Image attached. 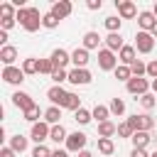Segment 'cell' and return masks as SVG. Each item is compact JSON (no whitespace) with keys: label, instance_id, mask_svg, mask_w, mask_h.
Wrapping results in <instances>:
<instances>
[{"label":"cell","instance_id":"e575fe53","mask_svg":"<svg viewBox=\"0 0 157 157\" xmlns=\"http://www.w3.org/2000/svg\"><path fill=\"white\" fill-rule=\"evenodd\" d=\"M64 108H66V110H74V113H76V110L81 108V98H78L76 93H69V96H66V103H64Z\"/></svg>","mask_w":157,"mask_h":157},{"label":"cell","instance_id":"4316f807","mask_svg":"<svg viewBox=\"0 0 157 157\" xmlns=\"http://www.w3.org/2000/svg\"><path fill=\"white\" fill-rule=\"evenodd\" d=\"M98 152L105 155V157H110V155L115 152V142H113V137H98Z\"/></svg>","mask_w":157,"mask_h":157},{"label":"cell","instance_id":"bcb514c9","mask_svg":"<svg viewBox=\"0 0 157 157\" xmlns=\"http://www.w3.org/2000/svg\"><path fill=\"white\" fill-rule=\"evenodd\" d=\"M86 7H88V10H101L103 2H101V0H86Z\"/></svg>","mask_w":157,"mask_h":157},{"label":"cell","instance_id":"cb8c5ba5","mask_svg":"<svg viewBox=\"0 0 157 157\" xmlns=\"http://www.w3.org/2000/svg\"><path fill=\"white\" fill-rule=\"evenodd\" d=\"M66 137H69V132H66V128L59 123V125H52V132H49V140L52 142H66Z\"/></svg>","mask_w":157,"mask_h":157},{"label":"cell","instance_id":"8fae6325","mask_svg":"<svg viewBox=\"0 0 157 157\" xmlns=\"http://www.w3.org/2000/svg\"><path fill=\"white\" fill-rule=\"evenodd\" d=\"M49 12H52V15H54V17L61 22L64 17H69V15L74 12V5H71L69 0H56V2L52 5V10H49Z\"/></svg>","mask_w":157,"mask_h":157},{"label":"cell","instance_id":"d6a6232c","mask_svg":"<svg viewBox=\"0 0 157 157\" xmlns=\"http://www.w3.org/2000/svg\"><path fill=\"white\" fill-rule=\"evenodd\" d=\"M108 108H110V115H123L125 113V101L123 98H110Z\"/></svg>","mask_w":157,"mask_h":157},{"label":"cell","instance_id":"ac0fdd59","mask_svg":"<svg viewBox=\"0 0 157 157\" xmlns=\"http://www.w3.org/2000/svg\"><path fill=\"white\" fill-rule=\"evenodd\" d=\"M103 42H105V47H108L110 52H115V54H118V52L125 47V42H123V37H120V32H113V34H108Z\"/></svg>","mask_w":157,"mask_h":157},{"label":"cell","instance_id":"4fadbf2b","mask_svg":"<svg viewBox=\"0 0 157 157\" xmlns=\"http://www.w3.org/2000/svg\"><path fill=\"white\" fill-rule=\"evenodd\" d=\"M118 61L123 66H132V61H137V49L135 44H125L120 52H118Z\"/></svg>","mask_w":157,"mask_h":157},{"label":"cell","instance_id":"ba28073f","mask_svg":"<svg viewBox=\"0 0 157 157\" xmlns=\"http://www.w3.org/2000/svg\"><path fill=\"white\" fill-rule=\"evenodd\" d=\"M135 49H137V54H150L155 49V37L150 32H137L135 34Z\"/></svg>","mask_w":157,"mask_h":157},{"label":"cell","instance_id":"11a10c76","mask_svg":"<svg viewBox=\"0 0 157 157\" xmlns=\"http://www.w3.org/2000/svg\"><path fill=\"white\" fill-rule=\"evenodd\" d=\"M150 157H157V152H152V155H150Z\"/></svg>","mask_w":157,"mask_h":157},{"label":"cell","instance_id":"9a60e30c","mask_svg":"<svg viewBox=\"0 0 157 157\" xmlns=\"http://www.w3.org/2000/svg\"><path fill=\"white\" fill-rule=\"evenodd\" d=\"M91 61V56H88V49H83V47H76L74 52H71V64H74V69H86V64Z\"/></svg>","mask_w":157,"mask_h":157},{"label":"cell","instance_id":"f1b7e54d","mask_svg":"<svg viewBox=\"0 0 157 157\" xmlns=\"http://www.w3.org/2000/svg\"><path fill=\"white\" fill-rule=\"evenodd\" d=\"M105 29H108V34H113V32H120V25H123V20L118 17V15H110V17H105Z\"/></svg>","mask_w":157,"mask_h":157},{"label":"cell","instance_id":"5b68a950","mask_svg":"<svg viewBox=\"0 0 157 157\" xmlns=\"http://www.w3.org/2000/svg\"><path fill=\"white\" fill-rule=\"evenodd\" d=\"M125 88H128V93H132V96H145V93H150V88H152V81H147L145 76H132L128 83H125Z\"/></svg>","mask_w":157,"mask_h":157},{"label":"cell","instance_id":"f546056e","mask_svg":"<svg viewBox=\"0 0 157 157\" xmlns=\"http://www.w3.org/2000/svg\"><path fill=\"white\" fill-rule=\"evenodd\" d=\"M91 113H93V118H96L98 123H105V120L110 118V108H108V105H101V103H98Z\"/></svg>","mask_w":157,"mask_h":157},{"label":"cell","instance_id":"83f0119b","mask_svg":"<svg viewBox=\"0 0 157 157\" xmlns=\"http://www.w3.org/2000/svg\"><path fill=\"white\" fill-rule=\"evenodd\" d=\"M22 71H25V76L39 74V59H34V56H27V59L22 61Z\"/></svg>","mask_w":157,"mask_h":157},{"label":"cell","instance_id":"4dcf8cb0","mask_svg":"<svg viewBox=\"0 0 157 157\" xmlns=\"http://www.w3.org/2000/svg\"><path fill=\"white\" fill-rule=\"evenodd\" d=\"M74 120H76L78 125H88V123L93 120V113H91V110H86V108H78V110L74 113Z\"/></svg>","mask_w":157,"mask_h":157},{"label":"cell","instance_id":"c3c4849f","mask_svg":"<svg viewBox=\"0 0 157 157\" xmlns=\"http://www.w3.org/2000/svg\"><path fill=\"white\" fill-rule=\"evenodd\" d=\"M2 47H7V32L5 29H0V49Z\"/></svg>","mask_w":157,"mask_h":157},{"label":"cell","instance_id":"f907efd6","mask_svg":"<svg viewBox=\"0 0 157 157\" xmlns=\"http://www.w3.org/2000/svg\"><path fill=\"white\" fill-rule=\"evenodd\" d=\"M78 157H93V152H88V150H83V152H78Z\"/></svg>","mask_w":157,"mask_h":157},{"label":"cell","instance_id":"816d5d0a","mask_svg":"<svg viewBox=\"0 0 157 157\" xmlns=\"http://www.w3.org/2000/svg\"><path fill=\"white\" fill-rule=\"evenodd\" d=\"M152 37H157V22H155V27H152V32H150Z\"/></svg>","mask_w":157,"mask_h":157},{"label":"cell","instance_id":"836d02e7","mask_svg":"<svg viewBox=\"0 0 157 157\" xmlns=\"http://www.w3.org/2000/svg\"><path fill=\"white\" fill-rule=\"evenodd\" d=\"M113 74H115V78H118V81H125V83L132 78V71H130V66H123V64H118V69H115Z\"/></svg>","mask_w":157,"mask_h":157},{"label":"cell","instance_id":"f35d334b","mask_svg":"<svg viewBox=\"0 0 157 157\" xmlns=\"http://www.w3.org/2000/svg\"><path fill=\"white\" fill-rule=\"evenodd\" d=\"M52 78H54V86H61V81H69V71L66 69H54Z\"/></svg>","mask_w":157,"mask_h":157},{"label":"cell","instance_id":"d4e9b609","mask_svg":"<svg viewBox=\"0 0 157 157\" xmlns=\"http://www.w3.org/2000/svg\"><path fill=\"white\" fill-rule=\"evenodd\" d=\"M98 44H101V34L98 32H86L83 34V44H81L83 49L91 52V49H98Z\"/></svg>","mask_w":157,"mask_h":157},{"label":"cell","instance_id":"ab89813d","mask_svg":"<svg viewBox=\"0 0 157 157\" xmlns=\"http://www.w3.org/2000/svg\"><path fill=\"white\" fill-rule=\"evenodd\" d=\"M132 135H135V130H132V128H130V123H128V120H125V123H120V125H118V137H128V140H130V137H132Z\"/></svg>","mask_w":157,"mask_h":157},{"label":"cell","instance_id":"7a4b0ae2","mask_svg":"<svg viewBox=\"0 0 157 157\" xmlns=\"http://www.w3.org/2000/svg\"><path fill=\"white\" fill-rule=\"evenodd\" d=\"M128 123H130V128L135 130V132H150L152 128H155V118L152 115H147V113H135V115H130L128 118Z\"/></svg>","mask_w":157,"mask_h":157},{"label":"cell","instance_id":"7dc6e473","mask_svg":"<svg viewBox=\"0 0 157 157\" xmlns=\"http://www.w3.org/2000/svg\"><path fill=\"white\" fill-rule=\"evenodd\" d=\"M130 157H150V155H147V150H137V147H132Z\"/></svg>","mask_w":157,"mask_h":157},{"label":"cell","instance_id":"7c38bea8","mask_svg":"<svg viewBox=\"0 0 157 157\" xmlns=\"http://www.w3.org/2000/svg\"><path fill=\"white\" fill-rule=\"evenodd\" d=\"M91 71L88 69H71L69 71V83H74V86H86V83H91Z\"/></svg>","mask_w":157,"mask_h":157},{"label":"cell","instance_id":"30bf717a","mask_svg":"<svg viewBox=\"0 0 157 157\" xmlns=\"http://www.w3.org/2000/svg\"><path fill=\"white\" fill-rule=\"evenodd\" d=\"M12 105L25 113V110H29V108L37 105V103H34V98H32L27 91H15V93H12Z\"/></svg>","mask_w":157,"mask_h":157},{"label":"cell","instance_id":"8d00e7d4","mask_svg":"<svg viewBox=\"0 0 157 157\" xmlns=\"http://www.w3.org/2000/svg\"><path fill=\"white\" fill-rule=\"evenodd\" d=\"M130 71H132V76H147V64L142 59H137V61H132Z\"/></svg>","mask_w":157,"mask_h":157},{"label":"cell","instance_id":"d6986e66","mask_svg":"<svg viewBox=\"0 0 157 157\" xmlns=\"http://www.w3.org/2000/svg\"><path fill=\"white\" fill-rule=\"evenodd\" d=\"M15 59H17V49H15L12 44H7V47L0 49V61H2L5 66H15Z\"/></svg>","mask_w":157,"mask_h":157},{"label":"cell","instance_id":"60d3db41","mask_svg":"<svg viewBox=\"0 0 157 157\" xmlns=\"http://www.w3.org/2000/svg\"><path fill=\"white\" fill-rule=\"evenodd\" d=\"M39 74H47V76L54 74V64H52V59H39Z\"/></svg>","mask_w":157,"mask_h":157},{"label":"cell","instance_id":"2e32d148","mask_svg":"<svg viewBox=\"0 0 157 157\" xmlns=\"http://www.w3.org/2000/svg\"><path fill=\"white\" fill-rule=\"evenodd\" d=\"M155 22H157V17L152 15V10H142V12L137 15V25H140V32H152Z\"/></svg>","mask_w":157,"mask_h":157},{"label":"cell","instance_id":"ee69618b","mask_svg":"<svg viewBox=\"0 0 157 157\" xmlns=\"http://www.w3.org/2000/svg\"><path fill=\"white\" fill-rule=\"evenodd\" d=\"M15 25H17V20H0V29H5V32L12 29Z\"/></svg>","mask_w":157,"mask_h":157},{"label":"cell","instance_id":"d590c367","mask_svg":"<svg viewBox=\"0 0 157 157\" xmlns=\"http://www.w3.org/2000/svg\"><path fill=\"white\" fill-rule=\"evenodd\" d=\"M137 101H140V105H142L145 110H152V108L157 105V98H155V93H145V96H140Z\"/></svg>","mask_w":157,"mask_h":157},{"label":"cell","instance_id":"74e56055","mask_svg":"<svg viewBox=\"0 0 157 157\" xmlns=\"http://www.w3.org/2000/svg\"><path fill=\"white\" fill-rule=\"evenodd\" d=\"M42 27H47V29H56V27H59V20H56L52 12H44V17H42Z\"/></svg>","mask_w":157,"mask_h":157},{"label":"cell","instance_id":"52a82bcc","mask_svg":"<svg viewBox=\"0 0 157 157\" xmlns=\"http://www.w3.org/2000/svg\"><path fill=\"white\" fill-rule=\"evenodd\" d=\"M49 132H52V125L44 123V120H39V123L32 125V130H29V140H34L37 145H44V140H49Z\"/></svg>","mask_w":157,"mask_h":157},{"label":"cell","instance_id":"1f68e13d","mask_svg":"<svg viewBox=\"0 0 157 157\" xmlns=\"http://www.w3.org/2000/svg\"><path fill=\"white\" fill-rule=\"evenodd\" d=\"M15 15H17V10H15L12 2H2L0 5V20H15Z\"/></svg>","mask_w":157,"mask_h":157},{"label":"cell","instance_id":"f6af8a7d","mask_svg":"<svg viewBox=\"0 0 157 157\" xmlns=\"http://www.w3.org/2000/svg\"><path fill=\"white\" fill-rule=\"evenodd\" d=\"M0 157H17V152H15L10 145H5V147L0 150Z\"/></svg>","mask_w":157,"mask_h":157},{"label":"cell","instance_id":"7402d4cb","mask_svg":"<svg viewBox=\"0 0 157 157\" xmlns=\"http://www.w3.org/2000/svg\"><path fill=\"white\" fill-rule=\"evenodd\" d=\"M22 118H25L27 123H32V125H34V123H39V120H44V110H42L39 105H32L29 110H25V113H22Z\"/></svg>","mask_w":157,"mask_h":157},{"label":"cell","instance_id":"681fc988","mask_svg":"<svg viewBox=\"0 0 157 157\" xmlns=\"http://www.w3.org/2000/svg\"><path fill=\"white\" fill-rule=\"evenodd\" d=\"M69 155H71L69 150H54L52 152V157H69Z\"/></svg>","mask_w":157,"mask_h":157},{"label":"cell","instance_id":"5bb4252c","mask_svg":"<svg viewBox=\"0 0 157 157\" xmlns=\"http://www.w3.org/2000/svg\"><path fill=\"white\" fill-rule=\"evenodd\" d=\"M66 96H69V91H64L61 86H52V88L47 91V98H49V103H52V105H59V108H64V103H66Z\"/></svg>","mask_w":157,"mask_h":157},{"label":"cell","instance_id":"8992f818","mask_svg":"<svg viewBox=\"0 0 157 157\" xmlns=\"http://www.w3.org/2000/svg\"><path fill=\"white\" fill-rule=\"evenodd\" d=\"M2 81L5 83H10V86H20L22 81H25V71H22V66H2Z\"/></svg>","mask_w":157,"mask_h":157},{"label":"cell","instance_id":"f5cc1de1","mask_svg":"<svg viewBox=\"0 0 157 157\" xmlns=\"http://www.w3.org/2000/svg\"><path fill=\"white\" fill-rule=\"evenodd\" d=\"M152 93H157V78L152 81Z\"/></svg>","mask_w":157,"mask_h":157},{"label":"cell","instance_id":"7bdbcfd3","mask_svg":"<svg viewBox=\"0 0 157 157\" xmlns=\"http://www.w3.org/2000/svg\"><path fill=\"white\" fill-rule=\"evenodd\" d=\"M147 76H150V78H152V81H155V78H157V59H152V61H150V64H147Z\"/></svg>","mask_w":157,"mask_h":157},{"label":"cell","instance_id":"b9f144b4","mask_svg":"<svg viewBox=\"0 0 157 157\" xmlns=\"http://www.w3.org/2000/svg\"><path fill=\"white\" fill-rule=\"evenodd\" d=\"M52 152H54V150H49L47 145H34L32 157H52Z\"/></svg>","mask_w":157,"mask_h":157},{"label":"cell","instance_id":"603a6c76","mask_svg":"<svg viewBox=\"0 0 157 157\" xmlns=\"http://www.w3.org/2000/svg\"><path fill=\"white\" fill-rule=\"evenodd\" d=\"M113 135H118V125L113 120L98 123V137H113Z\"/></svg>","mask_w":157,"mask_h":157},{"label":"cell","instance_id":"db71d44e","mask_svg":"<svg viewBox=\"0 0 157 157\" xmlns=\"http://www.w3.org/2000/svg\"><path fill=\"white\" fill-rule=\"evenodd\" d=\"M152 15H155V17H157V2H155V7H152Z\"/></svg>","mask_w":157,"mask_h":157},{"label":"cell","instance_id":"3957f363","mask_svg":"<svg viewBox=\"0 0 157 157\" xmlns=\"http://www.w3.org/2000/svg\"><path fill=\"white\" fill-rule=\"evenodd\" d=\"M86 142H88V135L86 132H81V130H76V132H69V137H66V147L64 150H69V152H74V155H78V152H83L86 150Z\"/></svg>","mask_w":157,"mask_h":157},{"label":"cell","instance_id":"6da1fadb","mask_svg":"<svg viewBox=\"0 0 157 157\" xmlns=\"http://www.w3.org/2000/svg\"><path fill=\"white\" fill-rule=\"evenodd\" d=\"M42 17H44V15H39L37 7H20L17 15H15V20L20 22V27H22L25 32H37V29L42 27Z\"/></svg>","mask_w":157,"mask_h":157},{"label":"cell","instance_id":"484cf974","mask_svg":"<svg viewBox=\"0 0 157 157\" xmlns=\"http://www.w3.org/2000/svg\"><path fill=\"white\" fill-rule=\"evenodd\" d=\"M150 140H152V135H150V132H135V135L130 137L132 147H137V150H145V147L150 145Z\"/></svg>","mask_w":157,"mask_h":157},{"label":"cell","instance_id":"44dd1931","mask_svg":"<svg viewBox=\"0 0 157 157\" xmlns=\"http://www.w3.org/2000/svg\"><path fill=\"white\" fill-rule=\"evenodd\" d=\"M61 110H64V108H59V105H49V108L44 110V123H49V125H59V120H61Z\"/></svg>","mask_w":157,"mask_h":157},{"label":"cell","instance_id":"ffe728a7","mask_svg":"<svg viewBox=\"0 0 157 157\" xmlns=\"http://www.w3.org/2000/svg\"><path fill=\"white\" fill-rule=\"evenodd\" d=\"M10 147H12L17 155H22V152L29 147V137H25V135H20V132H17V135H12V137H10Z\"/></svg>","mask_w":157,"mask_h":157},{"label":"cell","instance_id":"e0dca14e","mask_svg":"<svg viewBox=\"0 0 157 157\" xmlns=\"http://www.w3.org/2000/svg\"><path fill=\"white\" fill-rule=\"evenodd\" d=\"M49 59H52L54 69H66V64L71 61V54H69L66 49H61V47H59V49H54V52H52V56H49Z\"/></svg>","mask_w":157,"mask_h":157},{"label":"cell","instance_id":"9c48e42d","mask_svg":"<svg viewBox=\"0 0 157 157\" xmlns=\"http://www.w3.org/2000/svg\"><path fill=\"white\" fill-rule=\"evenodd\" d=\"M115 7H118V17L120 20H132V17L140 15L137 12V5L132 0H115Z\"/></svg>","mask_w":157,"mask_h":157},{"label":"cell","instance_id":"277c9868","mask_svg":"<svg viewBox=\"0 0 157 157\" xmlns=\"http://www.w3.org/2000/svg\"><path fill=\"white\" fill-rule=\"evenodd\" d=\"M98 69L101 71H115L118 69V54L110 52L108 47L98 49Z\"/></svg>","mask_w":157,"mask_h":157}]
</instances>
